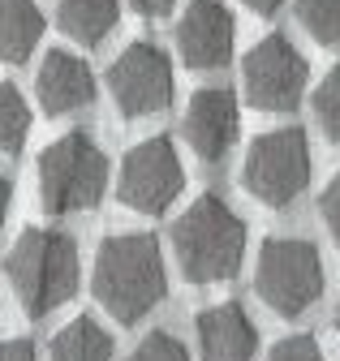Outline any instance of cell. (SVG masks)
<instances>
[{
    "instance_id": "cell-1",
    "label": "cell",
    "mask_w": 340,
    "mask_h": 361,
    "mask_svg": "<svg viewBox=\"0 0 340 361\" xmlns=\"http://www.w3.org/2000/svg\"><path fill=\"white\" fill-rule=\"evenodd\" d=\"M95 301L116 323H138L168 297L164 250L151 233H116L99 245L91 271Z\"/></svg>"
},
{
    "instance_id": "cell-2",
    "label": "cell",
    "mask_w": 340,
    "mask_h": 361,
    "mask_svg": "<svg viewBox=\"0 0 340 361\" xmlns=\"http://www.w3.org/2000/svg\"><path fill=\"white\" fill-rule=\"evenodd\" d=\"M177 271L190 284H216L241 271L245 258V219L216 194H202L173 224Z\"/></svg>"
},
{
    "instance_id": "cell-3",
    "label": "cell",
    "mask_w": 340,
    "mask_h": 361,
    "mask_svg": "<svg viewBox=\"0 0 340 361\" xmlns=\"http://www.w3.org/2000/svg\"><path fill=\"white\" fill-rule=\"evenodd\" d=\"M5 271L26 314L44 319L78 293V245L61 228H26L13 241Z\"/></svg>"
},
{
    "instance_id": "cell-4",
    "label": "cell",
    "mask_w": 340,
    "mask_h": 361,
    "mask_svg": "<svg viewBox=\"0 0 340 361\" xmlns=\"http://www.w3.org/2000/svg\"><path fill=\"white\" fill-rule=\"evenodd\" d=\"M108 185V155L87 129H69L65 138L39 155V202L48 215L91 211Z\"/></svg>"
},
{
    "instance_id": "cell-5",
    "label": "cell",
    "mask_w": 340,
    "mask_h": 361,
    "mask_svg": "<svg viewBox=\"0 0 340 361\" xmlns=\"http://www.w3.org/2000/svg\"><path fill=\"white\" fill-rule=\"evenodd\" d=\"M254 293L284 319L306 314L323 297V258L306 237H272L254 262Z\"/></svg>"
},
{
    "instance_id": "cell-6",
    "label": "cell",
    "mask_w": 340,
    "mask_h": 361,
    "mask_svg": "<svg viewBox=\"0 0 340 361\" xmlns=\"http://www.w3.org/2000/svg\"><path fill=\"white\" fill-rule=\"evenodd\" d=\"M241 185L267 202V207H289L302 198V190L310 185V142L306 129H267L250 142L245 164H241Z\"/></svg>"
},
{
    "instance_id": "cell-7",
    "label": "cell",
    "mask_w": 340,
    "mask_h": 361,
    "mask_svg": "<svg viewBox=\"0 0 340 361\" xmlns=\"http://www.w3.org/2000/svg\"><path fill=\"white\" fill-rule=\"evenodd\" d=\"M186 190V168L173 147V138H142L138 147L125 151L121 172H116V198L138 211V215H164Z\"/></svg>"
},
{
    "instance_id": "cell-8",
    "label": "cell",
    "mask_w": 340,
    "mask_h": 361,
    "mask_svg": "<svg viewBox=\"0 0 340 361\" xmlns=\"http://www.w3.org/2000/svg\"><path fill=\"white\" fill-rule=\"evenodd\" d=\"M245 104L259 112H293L306 95V56L284 35L259 39L241 61Z\"/></svg>"
},
{
    "instance_id": "cell-9",
    "label": "cell",
    "mask_w": 340,
    "mask_h": 361,
    "mask_svg": "<svg viewBox=\"0 0 340 361\" xmlns=\"http://www.w3.org/2000/svg\"><path fill=\"white\" fill-rule=\"evenodd\" d=\"M173 61L155 43H130L108 69V95L121 116H155L173 104Z\"/></svg>"
},
{
    "instance_id": "cell-10",
    "label": "cell",
    "mask_w": 340,
    "mask_h": 361,
    "mask_svg": "<svg viewBox=\"0 0 340 361\" xmlns=\"http://www.w3.org/2000/svg\"><path fill=\"white\" fill-rule=\"evenodd\" d=\"M237 129H241V112H237V95L229 86L194 90L186 121H181V133L202 164H224L233 142H237Z\"/></svg>"
},
{
    "instance_id": "cell-11",
    "label": "cell",
    "mask_w": 340,
    "mask_h": 361,
    "mask_svg": "<svg viewBox=\"0 0 340 361\" xmlns=\"http://www.w3.org/2000/svg\"><path fill=\"white\" fill-rule=\"evenodd\" d=\"M233 13L224 0H190L177 22V52L190 69H224L233 61Z\"/></svg>"
},
{
    "instance_id": "cell-12",
    "label": "cell",
    "mask_w": 340,
    "mask_h": 361,
    "mask_svg": "<svg viewBox=\"0 0 340 361\" xmlns=\"http://www.w3.org/2000/svg\"><path fill=\"white\" fill-rule=\"evenodd\" d=\"M194 331L202 361H254V348H259V327L237 301L207 305L194 319Z\"/></svg>"
},
{
    "instance_id": "cell-13",
    "label": "cell",
    "mask_w": 340,
    "mask_h": 361,
    "mask_svg": "<svg viewBox=\"0 0 340 361\" xmlns=\"http://www.w3.org/2000/svg\"><path fill=\"white\" fill-rule=\"evenodd\" d=\"M39 104L48 116H65V112H82L95 99V73L91 65L73 56V52H48L39 65Z\"/></svg>"
},
{
    "instance_id": "cell-14",
    "label": "cell",
    "mask_w": 340,
    "mask_h": 361,
    "mask_svg": "<svg viewBox=\"0 0 340 361\" xmlns=\"http://www.w3.org/2000/svg\"><path fill=\"white\" fill-rule=\"evenodd\" d=\"M56 18L61 30L82 43V48H95L104 43L121 18V0H56Z\"/></svg>"
},
{
    "instance_id": "cell-15",
    "label": "cell",
    "mask_w": 340,
    "mask_h": 361,
    "mask_svg": "<svg viewBox=\"0 0 340 361\" xmlns=\"http://www.w3.org/2000/svg\"><path fill=\"white\" fill-rule=\"evenodd\" d=\"M44 39V13L35 0H0V48L9 65H22Z\"/></svg>"
},
{
    "instance_id": "cell-16",
    "label": "cell",
    "mask_w": 340,
    "mask_h": 361,
    "mask_svg": "<svg viewBox=\"0 0 340 361\" xmlns=\"http://www.w3.org/2000/svg\"><path fill=\"white\" fill-rule=\"evenodd\" d=\"M52 361H112V336L91 319H69L52 336Z\"/></svg>"
},
{
    "instance_id": "cell-17",
    "label": "cell",
    "mask_w": 340,
    "mask_h": 361,
    "mask_svg": "<svg viewBox=\"0 0 340 361\" xmlns=\"http://www.w3.org/2000/svg\"><path fill=\"white\" fill-rule=\"evenodd\" d=\"M26 129H30V108L22 99V90L13 82H5L0 86V147H5V155L22 151Z\"/></svg>"
},
{
    "instance_id": "cell-18",
    "label": "cell",
    "mask_w": 340,
    "mask_h": 361,
    "mask_svg": "<svg viewBox=\"0 0 340 361\" xmlns=\"http://www.w3.org/2000/svg\"><path fill=\"white\" fill-rule=\"evenodd\" d=\"M297 22L319 43H340V0H297Z\"/></svg>"
},
{
    "instance_id": "cell-19",
    "label": "cell",
    "mask_w": 340,
    "mask_h": 361,
    "mask_svg": "<svg viewBox=\"0 0 340 361\" xmlns=\"http://www.w3.org/2000/svg\"><path fill=\"white\" fill-rule=\"evenodd\" d=\"M315 121L332 142H340V65H332L327 78L315 86Z\"/></svg>"
},
{
    "instance_id": "cell-20",
    "label": "cell",
    "mask_w": 340,
    "mask_h": 361,
    "mask_svg": "<svg viewBox=\"0 0 340 361\" xmlns=\"http://www.w3.org/2000/svg\"><path fill=\"white\" fill-rule=\"evenodd\" d=\"M130 361H190V353H186V344L173 336V331H147L142 340H138V348L130 353Z\"/></svg>"
},
{
    "instance_id": "cell-21",
    "label": "cell",
    "mask_w": 340,
    "mask_h": 361,
    "mask_svg": "<svg viewBox=\"0 0 340 361\" xmlns=\"http://www.w3.org/2000/svg\"><path fill=\"white\" fill-rule=\"evenodd\" d=\"M267 361H327V357L315 336H284V340H276Z\"/></svg>"
},
{
    "instance_id": "cell-22",
    "label": "cell",
    "mask_w": 340,
    "mask_h": 361,
    "mask_svg": "<svg viewBox=\"0 0 340 361\" xmlns=\"http://www.w3.org/2000/svg\"><path fill=\"white\" fill-rule=\"evenodd\" d=\"M319 215H323L327 233H332V237H336V245H340V172L327 180V190L319 194Z\"/></svg>"
},
{
    "instance_id": "cell-23",
    "label": "cell",
    "mask_w": 340,
    "mask_h": 361,
    "mask_svg": "<svg viewBox=\"0 0 340 361\" xmlns=\"http://www.w3.org/2000/svg\"><path fill=\"white\" fill-rule=\"evenodd\" d=\"M130 5H134L142 18H168V13H173V5H177V0H130Z\"/></svg>"
},
{
    "instance_id": "cell-24",
    "label": "cell",
    "mask_w": 340,
    "mask_h": 361,
    "mask_svg": "<svg viewBox=\"0 0 340 361\" xmlns=\"http://www.w3.org/2000/svg\"><path fill=\"white\" fill-rule=\"evenodd\" d=\"M0 361H39V357H35V344H30V340H9Z\"/></svg>"
},
{
    "instance_id": "cell-25",
    "label": "cell",
    "mask_w": 340,
    "mask_h": 361,
    "mask_svg": "<svg viewBox=\"0 0 340 361\" xmlns=\"http://www.w3.org/2000/svg\"><path fill=\"white\" fill-rule=\"evenodd\" d=\"M241 5H245L250 13H263V18H267V13H276V9L284 5V0H241Z\"/></svg>"
},
{
    "instance_id": "cell-26",
    "label": "cell",
    "mask_w": 340,
    "mask_h": 361,
    "mask_svg": "<svg viewBox=\"0 0 340 361\" xmlns=\"http://www.w3.org/2000/svg\"><path fill=\"white\" fill-rule=\"evenodd\" d=\"M336 327H340V301H336Z\"/></svg>"
}]
</instances>
